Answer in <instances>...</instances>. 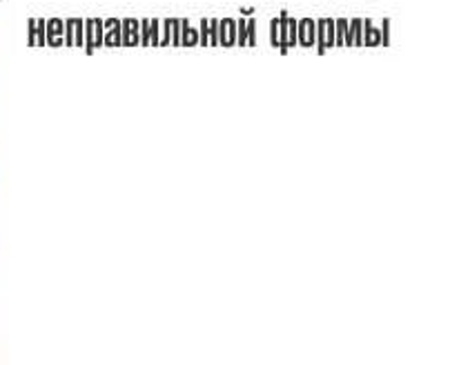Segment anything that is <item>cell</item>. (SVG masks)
<instances>
[{
  "label": "cell",
  "instance_id": "obj_1",
  "mask_svg": "<svg viewBox=\"0 0 450 365\" xmlns=\"http://www.w3.org/2000/svg\"><path fill=\"white\" fill-rule=\"evenodd\" d=\"M317 54H325V49L334 47V18L317 20V40H314Z\"/></svg>",
  "mask_w": 450,
  "mask_h": 365
},
{
  "label": "cell",
  "instance_id": "obj_15",
  "mask_svg": "<svg viewBox=\"0 0 450 365\" xmlns=\"http://www.w3.org/2000/svg\"><path fill=\"white\" fill-rule=\"evenodd\" d=\"M236 45H239V47H245L247 45V20L245 18L236 20Z\"/></svg>",
  "mask_w": 450,
  "mask_h": 365
},
{
  "label": "cell",
  "instance_id": "obj_13",
  "mask_svg": "<svg viewBox=\"0 0 450 365\" xmlns=\"http://www.w3.org/2000/svg\"><path fill=\"white\" fill-rule=\"evenodd\" d=\"M348 33V18H336L334 20V47H343Z\"/></svg>",
  "mask_w": 450,
  "mask_h": 365
},
{
  "label": "cell",
  "instance_id": "obj_5",
  "mask_svg": "<svg viewBox=\"0 0 450 365\" xmlns=\"http://www.w3.org/2000/svg\"><path fill=\"white\" fill-rule=\"evenodd\" d=\"M65 20L61 18H52L45 20V42L52 45V47H61L65 45Z\"/></svg>",
  "mask_w": 450,
  "mask_h": 365
},
{
  "label": "cell",
  "instance_id": "obj_4",
  "mask_svg": "<svg viewBox=\"0 0 450 365\" xmlns=\"http://www.w3.org/2000/svg\"><path fill=\"white\" fill-rule=\"evenodd\" d=\"M121 40L125 47H137L141 45V20L125 18L121 22Z\"/></svg>",
  "mask_w": 450,
  "mask_h": 365
},
{
  "label": "cell",
  "instance_id": "obj_12",
  "mask_svg": "<svg viewBox=\"0 0 450 365\" xmlns=\"http://www.w3.org/2000/svg\"><path fill=\"white\" fill-rule=\"evenodd\" d=\"M279 49L281 54H288V14L279 16Z\"/></svg>",
  "mask_w": 450,
  "mask_h": 365
},
{
  "label": "cell",
  "instance_id": "obj_6",
  "mask_svg": "<svg viewBox=\"0 0 450 365\" xmlns=\"http://www.w3.org/2000/svg\"><path fill=\"white\" fill-rule=\"evenodd\" d=\"M217 36H219V45H223V47H232V45H236V20L234 18L219 20Z\"/></svg>",
  "mask_w": 450,
  "mask_h": 365
},
{
  "label": "cell",
  "instance_id": "obj_20",
  "mask_svg": "<svg viewBox=\"0 0 450 365\" xmlns=\"http://www.w3.org/2000/svg\"><path fill=\"white\" fill-rule=\"evenodd\" d=\"M150 45L159 47V20H150Z\"/></svg>",
  "mask_w": 450,
  "mask_h": 365
},
{
  "label": "cell",
  "instance_id": "obj_17",
  "mask_svg": "<svg viewBox=\"0 0 450 365\" xmlns=\"http://www.w3.org/2000/svg\"><path fill=\"white\" fill-rule=\"evenodd\" d=\"M174 22H176V18H167L165 20V36L161 38V47H167V45H172V27H174Z\"/></svg>",
  "mask_w": 450,
  "mask_h": 365
},
{
  "label": "cell",
  "instance_id": "obj_10",
  "mask_svg": "<svg viewBox=\"0 0 450 365\" xmlns=\"http://www.w3.org/2000/svg\"><path fill=\"white\" fill-rule=\"evenodd\" d=\"M181 45L183 47H194V45H199V29L189 25L187 18L181 20Z\"/></svg>",
  "mask_w": 450,
  "mask_h": 365
},
{
  "label": "cell",
  "instance_id": "obj_8",
  "mask_svg": "<svg viewBox=\"0 0 450 365\" xmlns=\"http://www.w3.org/2000/svg\"><path fill=\"white\" fill-rule=\"evenodd\" d=\"M217 25H219V20L217 18H212V20H201V29H199V45H203V47H208V45H219V36H217Z\"/></svg>",
  "mask_w": 450,
  "mask_h": 365
},
{
  "label": "cell",
  "instance_id": "obj_19",
  "mask_svg": "<svg viewBox=\"0 0 450 365\" xmlns=\"http://www.w3.org/2000/svg\"><path fill=\"white\" fill-rule=\"evenodd\" d=\"M247 45H250V47L256 45V20L254 18L247 20Z\"/></svg>",
  "mask_w": 450,
  "mask_h": 365
},
{
  "label": "cell",
  "instance_id": "obj_2",
  "mask_svg": "<svg viewBox=\"0 0 450 365\" xmlns=\"http://www.w3.org/2000/svg\"><path fill=\"white\" fill-rule=\"evenodd\" d=\"M85 33H87V38H85L83 47H85L87 54H92L94 49L103 47V33H105L103 20H100V18H87L85 20Z\"/></svg>",
  "mask_w": 450,
  "mask_h": 365
},
{
  "label": "cell",
  "instance_id": "obj_16",
  "mask_svg": "<svg viewBox=\"0 0 450 365\" xmlns=\"http://www.w3.org/2000/svg\"><path fill=\"white\" fill-rule=\"evenodd\" d=\"M297 47V20L288 16V49Z\"/></svg>",
  "mask_w": 450,
  "mask_h": 365
},
{
  "label": "cell",
  "instance_id": "obj_7",
  "mask_svg": "<svg viewBox=\"0 0 450 365\" xmlns=\"http://www.w3.org/2000/svg\"><path fill=\"white\" fill-rule=\"evenodd\" d=\"M103 27L107 29V33H103V47H123V40H121V20L107 18V20H103Z\"/></svg>",
  "mask_w": 450,
  "mask_h": 365
},
{
  "label": "cell",
  "instance_id": "obj_24",
  "mask_svg": "<svg viewBox=\"0 0 450 365\" xmlns=\"http://www.w3.org/2000/svg\"><path fill=\"white\" fill-rule=\"evenodd\" d=\"M36 45H47L45 42V20H36Z\"/></svg>",
  "mask_w": 450,
  "mask_h": 365
},
{
  "label": "cell",
  "instance_id": "obj_14",
  "mask_svg": "<svg viewBox=\"0 0 450 365\" xmlns=\"http://www.w3.org/2000/svg\"><path fill=\"white\" fill-rule=\"evenodd\" d=\"M85 45V20L74 18V47H83Z\"/></svg>",
  "mask_w": 450,
  "mask_h": 365
},
{
  "label": "cell",
  "instance_id": "obj_9",
  "mask_svg": "<svg viewBox=\"0 0 450 365\" xmlns=\"http://www.w3.org/2000/svg\"><path fill=\"white\" fill-rule=\"evenodd\" d=\"M343 45H348V47H352V45L362 47V45H364V20L362 18L348 20V33H346Z\"/></svg>",
  "mask_w": 450,
  "mask_h": 365
},
{
  "label": "cell",
  "instance_id": "obj_18",
  "mask_svg": "<svg viewBox=\"0 0 450 365\" xmlns=\"http://www.w3.org/2000/svg\"><path fill=\"white\" fill-rule=\"evenodd\" d=\"M63 36H65L67 47H74V18H70L65 22V33H63Z\"/></svg>",
  "mask_w": 450,
  "mask_h": 365
},
{
  "label": "cell",
  "instance_id": "obj_11",
  "mask_svg": "<svg viewBox=\"0 0 450 365\" xmlns=\"http://www.w3.org/2000/svg\"><path fill=\"white\" fill-rule=\"evenodd\" d=\"M364 45L366 47L381 45V31L373 25V20H364Z\"/></svg>",
  "mask_w": 450,
  "mask_h": 365
},
{
  "label": "cell",
  "instance_id": "obj_3",
  "mask_svg": "<svg viewBox=\"0 0 450 365\" xmlns=\"http://www.w3.org/2000/svg\"><path fill=\"white\" fill-rule=\"evenodd\" d=\"M314 40H317V20L312 18L297 20V45H301V47H314Z\"/></svg>",
  "mask_w": 450,
  "mask_h": 365
},
{
  "label": "cell",
  "instance_id": "obj_23",
  "mask_svg": "<svg viewBox=\"0 0 450 365\" xmlns=\"http://www.w3.org/2000/svg\"><path fill=\"white\" fill-rule=\"evenodd\" d=\"M381 45H390V20L384 18V27H381Z\"/></svg>",
  "mask_w": 450,
  "mask_h": 365
},
{
  "label": "cell",
  "instance_id": "obj_21",
  "mask_svg": "<svg viewBox=\"0 0 450 365\" xmlns=\"http://www.w3.org/2000/svg\"><path fill=\"white\" fill-rule=\"evenodd\" d=\"M141 45L143 47L150 45V20H141Z\"/></svg>",
  "mask_w": 450,
  "mask_h": 365
},
{
  "label": "cell",
  "instance_id": "obj_22",
  "mask_svg": "<svg viewBox=\"0 0 450 365\" xmlns=\"http://www.w3.org/2000/svg\"><path fill=\"white\" fill-rule=\"evenodd\" d=\"M270 31H272V36H270V42H272V47L279 49V18L272 20V25H270Z\"/></svg>",
  "mask_w": 450,
  "mask_h": 365
}]
</instances>
